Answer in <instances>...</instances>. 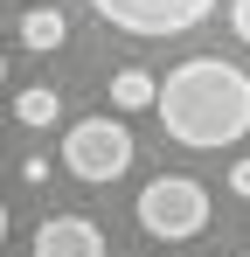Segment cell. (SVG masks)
<instances>
[{
  "label": "cell",
  "mask_w": 250,
  "mask_h": 257,
  "mask_svg": "<svg viewBox=\"0 0 250 257\" xmlns=\"http://www.w3.org/2000/svg\"><path fill=\"white\" fill-rule=\"evenodd\" d=\"M153 111H160V125H167L174 146L222 153V146H236L250 132V77L236 63H222V56H188V63L167 70Z\"/></svg>",
  "instance_id": "cell-1"
},
{
  "label": "cell",
  "mask_w": 250,
  "mask_h": 257,
  "mask_svg": "<svg viewBox=\"0 0 250 257\" xmlns=\"http://www.w3.org/2000/svg\"><path fill=\"white\" fill-rule=\"evenodd\" d=\"M139 229L160 236V243L202 236L208 229V188L188 181V174H153V181L139 188Z\"/></svg>",
  "instance_id": "cell-2"
},
{
  "label": "cell",
  "mask_w": 250,
  "mask_h": 257,
  "mask_svg": "<svg viewBox=\"0 0 250 257\" xmlns=\"http://www.w3.org/2000/svg\"><path fill=\"white\" fill-rule=\"evenodd\" d=\"M63 167L90 181V188H104V181H118L132 167V132L118 118H77V125L63 132Z\"/></svg>",
  "instance_id": "cell-3"
},
{
  "label": "cell",
  "mask_w": 250,
  "mask_h": 257,
  "mask_svg": "<svg viewBox=\"0 0 250 257\" xmlns=\"http://www.w3.org/2000/svg\"><path fill=\"white\" fill-rule=\"evenodd\" d=\"M97 21H111L118 35H139V42H167V35H188L215 14V0H90Z\"/></svg>",
  "instance_id": "cell-4"
},
{
  "label": "cell",
  "mask_w": 250,
  "mask_h": 257,
  "mask_svg": "<svg viewBox=\"0 0 250 257\" xmlns=\"http://www.w3.org/2000/svg\"><path fill=\"white\" fill-rule=\"evenodd\" d=\"M35 257H104V229L90 222V215H49L35 222Z\"/></svg>",
  "instance_id": "cell-5"
},
{
  "label": "cell",
  "mask_w": 250,
  "mask_h": 257,
  "mask_svg": "<svg viewBox=\"0 0 250 257\" xmlns=\"http://www.w3.org/2000/svg\"><path fill=\"white\" fill-rule=\"evenodd\" d=\"M21 42L35 49V56L63 49V42H70V21H63V7H28V14H21Z\"/></svg>",
  "instance_id": "cell-6"
},
{
  "label": "cell",
  "mask_w": 250,
  "mask_h": 257,
  "mask_svg": "<svg viewBox=\"0 0 250 257\" xmlns=\"http://www.w3.org/2000/svg\"><path fill=\"white\" fill-rule=\"evenodd\" d=\"M153 97H160V77L153 70H118L111 77V111H146Z\"/></svg>",
  "instance_id": "cell-7"
},
{
  "label": "cell",
  "mask_w": 250,
  "mask_h": 257,
  "mask_svg": "<svg viewBox=\"0 0 250 257\" xmlns=\"http://www.w3.org/2000/svg\"><path fill=\"white\" fill-rule=\"evenodd\" d=\"M56 111H63V97H56V90H49V84H28V90H21V97H14V118H21V125H28V132H42V125H56Z\"/></svg>",
  "instance_id": "cell-8"
},
{
  "label": "cell",
  "mask_w": 250,
  "mask_h": 257,
  "mask_svg": "<svg viewBox=\"0 0 250 257\" xmlns=\"http://www.w3.org/2000/svg\"><path fill=\"white\" fill-rule=\"evenodd\" d=\"M229 28H236V42H250V0H229Z\"/></svg>",
  "instance_id": "cell-9"
},
{
  "label": "cell",
  "mask_w": 250,
  "mask_h": 257,
  "mask_svg": "<svg viewBox=\"0 0 250 257\" xmlns=\"http://www.w3.org/2000/svg\"><path fill=\"white\" fill-rule=\"evenodd\" d=\"M229 188H236V195L250 202V160H236V167H229Z\"/></svg>",
  "instance_id": "cell-10"
},
{
  "label": "cell",
  "mask_w": 250,
  "mask_h": 257,
  "mask_svg": "<svg viewBox=\"0 0 250 257\" xmlns=\"http://www.w3.org/2000/svg\"><path fill=\"white\" fill-rule=\"evenodd\" d=\"M0 243H7V202H0Z\"/></svg>",
  "instance_id": "cell-11"
},
{
  "label": "cell",
  "mask_w": 250,
  "mask_h": 257,
  "mask_svg": "<svg viewBox=\"0 0 250 257\" xmlns=\"http://www.w3.org/2000/svg\"><path fill=\"white\" fill-rule=\"evenodd\" d=\"M0 84H7V56H0Z\"/></svg>",
  "instance_id": "cell-12"
}]
</instances>
